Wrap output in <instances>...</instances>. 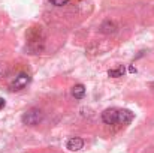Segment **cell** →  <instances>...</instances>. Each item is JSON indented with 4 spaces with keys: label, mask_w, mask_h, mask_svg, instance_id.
Segmentation results:
<instances>
[{
    "label": "cell",
    "mask_w": 154,
    "mask_h": 153,
    "mask_svg": "<svg viewBox=\"0 0 154 153\" xmlns=\"http://www.w3.org/2000/svg\"><path fill=\"white\" fill-rule=\"evenodd\" d=\"M44 32L42 27H32L27 33V41H29V50L33 54H38L39 51L44 50Z\"/></svg>",
    "instance_id": "obj_1"
},
{
    "label": "cell",
    "mask_w": 154,
    "mask_h": 153,
    "mask_svg": "<svg viewBox=\"0 0 154 153\" xmlns=\"http://www.w3.org/2000/svg\"><path fill=\"white\" fill-rule=\"evenodd\" d=\"M42 119H44V113H42L41 110H38V108H30V110H27V111L23 114L21 122H23L24 125L35 126V125H39V123L42 122Z\"/></svg>",
    "instance_id": "obj_2"
},
{
    "label": "cell",
    "mask_w": 154,
    "mask_h": 153,
    "mask_svg": "<svg viewBox=\"0 0 154 153\" xmlns=\"http://www.w3.org/2000/svg\"><path fill=\"white\" fill-rule=\"evenodd\" d=\"M29 83H30L29 74L21 72V74H18V75L14 78V81L11 83V90H21V89H24Z\"/></svg>",
    "instance_id": "obj_3"
},
{
    "label": "cell",
    "mask_w": 154,
    "mask_h": 153,
    "mask_svg": "<svg viewBox=\"0 0 154 153\" xmlns=\"http://www.w3.org/2000/svg\"><path fill=\"white\" fill-rule=\"evenodd\" d=\"M118 111L117 108H108L102 113V120L106 125H115L118 123Z\"/></svg>",
    "instance_id": "obj_4"
},
{
    "label": "cell",
    "mask_w": 154,
    "mask_h": 153,
    "mask_svg": "<svg viewBox=\"0 0 154 153\" xmlns=\"http://www.w3.org/2000/svg\"><path fill=\"white\" fill-rule=\"evenodd\" d=\"M133 117H135V114L130 110H120L118 111V123H121V125H129L133 120Z\"/></svg>",
    "instance_id": "obj_5"
},
{
    "label": "cell",
    "mask_w": 154,
    "mask_h": 153,
    "mask_svg": "<svg viewBox=\"0 0 154 153\" xmlns=\"http://www.w3.org/2000/svg\"><path fill=\"white\" fill-rule=\"evenodd\" d=\"M82 146H84V141H82L81 138H78V137L69 138V140H67V144H66V147H67L70 152H78V150L82 149Z\"/></svg>",
    "instance_id": "obj_6"
},
{
    "label": "cell",
    "mask_w": 154,
    "mask_h": 153,
    "mask_svg": "<svg viewBox=\"0 0 154 153\" xmlns=\"http://www.w3.org/2000/svg\"><path fill=\"white\" fill-rule=\"evenodd\" d=\"M100 32L103 35H112V33L117 32V24L114 21H111V20H106V21H103L102 26H100Z\"/></svg>",
    "instance_id": "obj_7"
},
{
    "label": "cell",
    "mask_w": 154,
    "mask_h": 153,
    "mask_svg": "<svg viewBox=\"0 0 154 153\" xmlns=\"http://www.w3.org/2000/svg\"><path fill=\"white\" fill-rule=\"evenodd\" d=\"M84 95H85V87L82 84H76V86L72 87V96L75 99H82Z\"/></svg>",
    "instance_id": "obj_8"
},
{
    "label": "cell",
    "mask_w": 154,
    "mask_h": 153,
    "mask_svg": "<svg viewBox=\"0 0 154 153\" xmlns=\"http://www.w3.org/2000/svg\"><path fill=\"white\" fill-rule=\"evenodd\" d=\"M108 75H109V77H112V78L123 77V75H124V68H123V66H120V68H117V69H109Z\"/></svg>",
    "instance_id": "obj_9"
},
{
    "label": "cell",
    "mask_w": 154,
    "mask_h": 153,
    "mask_svg": "<svg viewBox=\"0 0 154 153\" xmlns=\"http://www.w3.org/2000/svg\"><path fill=\"white\" fill-rule=\"evenodd\" d=\"M52 5H55V6H63V5H66L69 0H50Z\"/></svg>",
    "instance_id": "obj_10"
},
{
    "label": "cell",
    "mask_w": 154,
    "mask_h": 153,
    "mask_svg": "<svg viewBox=\"0 0 154 153\" xmlns=\"http://www.w3.org/2000/svg\"><path fill=\"white\" fill-rule=\"evenodd\" d=\"M5 105H6L5 99H3V98H0V110H3V108H5Z\"/></svg>",
    "instance_id": "obj_11"
},
{
    "label": "cell",
    "mask_w": 154,
    "mask_h": 153,
    "mask_svg": "<svg viewBox=\"0 0 154 153\" xmlns=\"http://www.w3.org/2000/svg\"><path fill=\"white\" fill-rule=\"evenodd\" d=\"M129 72H132V74H133V72H136V69H135L133 66H130V68H129Z\"/></svg>",
    "instance_id": "obj_12"
},
{
    "label": "cell",
    "mask_w": 154,
    "mask_h": 153,
    "mask_svg": "<svg viewBox=\"0 0 154 153\" xmlns=\"http://www.w3.org/2000/svg\"><path fill=\"white\" fill-rule=\"evenodd\" d=\"M151 87H153V90H154V83H153V84H151Z\"/></svg>",
    "instance_id": "obj_13"
},
{
    "label": "cell",
    "mask_w": 154,
    "mask_h": 153,
    "mask_svg": "<svg viewBox=\"0 0 154 153\" xmlns=\"http://www.w3.org/2000/svg\"><path fill=\"white\" fill-rule=\"evenodd\" d=\"M0 74H2V68H0Z\"/></svg>",
    "instance_id": "obj_14"
}]
</instances>
